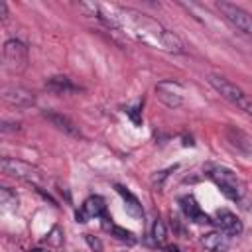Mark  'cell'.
Wrapping results in <instances>:
<instances>
[{"mask_svg":"<svg viewBox=\"0 0 252 252\" xmlns=\"http://www.w3.org/2000/svg\"><path fill=\"white\" fill-rule=\"evenodd\" d=\"M140 110H142V100H138L134 106H130V108H126V114L132 118V122L136 124V126H140V122H142V116H140Z\"/></svg>","mask_w":252,"mask_h":252,"instance_id":"21","label":"cell"},{"mask_svg":"<svg viewBox=\"0 0 252 252\" xmlns=\"http://www.w3.org/2000/svg\"><path fill=\"white\" fill-rule=\"evenodd\" d=\"M179 205H181V211L185 213V217L189 220H193V222H211V219L201 211V207L197 205V201L193 197H181Z\"/></svg>","mask_w":252,"mask_h":252,"instance_id":"15","label":"cell"},{"mask_svg":"<svg viewBox=\"0 0 252 252\" xmlns=\"http://www.w3.org/2000/svg\"><path fill=\"white\" fill-rule=\"evenodd\" d=\"M32 252H51V248H35V250H32Z\"/></svg>","mask_w":252,"mask_h":252,"instance_id":"24","label":"cell"},{"mask_svg":"<svg viewBox=\"0 0 252 252\" xmlns=\"http://www.w3.org/2000/svg\"><path fill=\"white\" fill-rule=\"evenodd\" d=\"M2 63L12 75H20L30 65V53L24 41L12 37L2 45Z\"/></svg>","mask_w":252,"mask_h":252,"instance_id":"4","label":"cell"},{"mask_svg":"<svg viewBox=\"0 0 252 252\" xmlns=\"http://www.w3.org/2000/svg\"><path fill=\"white\" fill-rule=\"evenodd\" d=\"M0 169L8 175L16 177V179H22V181L35 185V187L43 181V173L39 167H35L30 161L18 159V158H0Z\"/></svg>","mask_w":252,"mask_h":252,"instance_id":"5","label":"cell"},{"mask_svg":"<svg viewBox=\"0 0 252 252\" xmlns=\"http://www.w3.org/2000/svg\"><path fill=\"white\" fill-rule=\"evenodd\" d=\"M43 118H47V120H49L57 130H61L63 134L73 136V138H81V130H79V126H77L71 118H67V116L59 114V112H53V110H45V112H43Z\"/></svg>","mask_w":252,"mask_h":252,"instance_id":"11","label":"cell"},{"mask_svg":"<svg viewBox=\"0 0 252 252\" xmlns=\"http://www.w3.org/2000/svg\"><path fill=\"white\" fill-rule=\"evenodd\" d=\"M209 83L211 87L222 96L226 98L228 102H232L234 106H238L244 114H252V102H250V96L234 83H230L228 79L220 77V75H209Z\"/></svg>","mask_w":252,"mask_h":252,"instance_id":"3","label":"cell"},{"mask_svg":"<svg viewBox=\"0 0 252 252\" xmlns=\"http://www.w3.org/2000/svg\"><path fill=\"white\" fill-rule=\"evenodd\" d=\"M211 222H217V226L220 228V232L226 234V236H238L242 232V228H244L242 226V220L234 213H230L226 209H219L215 213V220H211Z\"/></svg>","mask_w":252,"mask_h":252,"instance_id":"9","label":"cell"},{"mask_svg":"<svg viewBox=\"0 0 252 252\" xmlns=\"http://www.w3.org/2000/svg\"><path fill=\"white\" fill-rule=\"evenodd\" d=\"M6 16H8V4L0 0V20H4Z\"/></svg>","mask_w":252,"mask_h":252,"instance_id":"23","label":"cell"},{"mask_svg":"<svg viewBox=\"0 0 252 252\" xmlns=\"http://www.w3.org/2000/svg\"><path fill=\"white\" fill-rule=\"evenodd\" d=\"M116 191H118V195L124 199V209H126V213L132 215L134 219H144V207H142V203L138 201V197L132 195V193H130L126 187H122V185H116Z\"/></svg>","mask_w":252,"mask_h":252,"instance_id":"14","label":"cell"},{"mask_svg":"<svg viewBox=\"0 0 252 252\" xmlns=\"http://www.w3.org/2000/svg\"><path fill=\"white\" fill-rule=\"evenodd\" d=\"M201 244L207 252H226L228 250V236L217 230H211L201 236Z\"/></svg>","mask_w":252,"mask_h":252,"instance_id":"13","label":"cell"},{"mask_svg":"<svg viewBox=\"0 0 252 252\" xmlns=\"http://www.w3.org/2000/svg\"><path fill=\"white\" fill-rule=\"evenodd\" d=\"M102 215H106L104 199L98 197V195H91L81 205V211H77V220L79 222H87L89 219H100Z\"/></svg>","mask_w":252,"mask_h":252,"instance_id":"10","label":"cell"},{"mask_svg":"<svg viewBox=\"0 0 252 252\" xmlns=\"http://www.w3.org/2000/svg\"><path fill=\"white\" fill-rule=\"evenodd\" d=\"M156 96L167 108H179L183 104V87L177 81H159L156 85Z\"/></svg>","mask_w":252,"mask_h":252,"instance_id":"7","label":"cell"},{"mask_svg":"<svg viewBox=\"0 0 252 252\" xmlns=\"http://www.w3.org/2000/svg\"><path fill=\"white\" fill-rule=\"evenodd\" d=\"M209 179L215 181V185L230 199V201H236V203H242L248 195V189H246V183L244 179H240L232 169L228 167H222V165H215L209 169Z\"/></svg>","mask_w":252,"mask_h":252,"instance_id":"2","label":"cell"},{"mask_svg":"<svg viewBox=\"0 0 252 252\" xmlns=\"http://www.w3.org/2000/svg\"><path fill=\"white\" fill-rule=\"evenodd\" d=\"M85 240H87V244L91 246L93 252H102V242H100L96 236H93V234H85Z\"/></svg>","mask_w":252,"mask_h":252,"instance_id":"22","label":"cell"},{"mask_svg":"<svg viewBox=\"0 0 252 252\" xmlns=\"http://www.w3.org/2000/svg\"><path fill=\"white\" fill-rule=\"evenodd\" d=\"M45 89L51 91V93H55V94H71V93H79V91H81V87H77L71 79L61 77V75H59V77H51V79H47Z\"/></svg>","mask_w":252,"mask_h":252,"instance_id":"16","label":"cell"},{"mask_svg":"<svg viewBox=\"0 0 252 252\" xmlns=\"http://www.w3.org/2000/svg\"><path fill=\"white\" fill-rule=\"evenodd\" d=\"M18 211V197L12 189L8 187H0V213L8 215V213H14Z\"/></svg>","mask_w":252,"mask_h":252,"instance_id":"18","label":"cell"},{"mask_svg":"<svg viewBox=\"0 0 252 252\" xmlns=\"http://www.w3.org/2000/svg\"><path fill=\"white\" fill-rule=\"evenodd\" d=\"M100 219H102L104 230H108L114 238H118V240H122V242H128V244H134V242H136V236H134L130 230H126V228H122V226H118V224H114L108 215H102Z\"/></svg>","mask_w":252,"mask_h":252,"instance_id":"17","label":"cell"},{"mask_svg":"<svg viewBox=\"0 0 252 252\" xmlns=\"http://www.w3.org/2000/svg\"><path fill=\"white\" fill-rule=\"evenodd\" d=\"M217 8L222 14V18L232 28H236L240 33H244V35L252 33V22H250V16H248L246 10H242L240 6L230 4V2H217Z\"/></svg>","mask_w":252,"mask_h":252,"instance_id":"6","label":"cell"},{"mask_svg":"<svg viewBox=\"0 0 252 252\" xmlns=\"http://www.w3.org/2000/svg\"><path fill=\"white\" fill-rule=\"evenodd\" d=\"M0 98L6 100L12 106H32L35 102V96L32 91L18 87V85H8L0 89Z\"/></svg>","mask_w":252,"mask_h":252,"instance_id":"8","label":"cell"},{"mask_svg":"<svg viewBox=\"0 0 252 252\" xmlns=\"http://www.w3.org/2000/svg\"><path fill=\"white\" fill-rule=\"evenodd\" d=\"M152 240H154V244L156 246H163L165 244V240H167V226H165V222L161 220V219H156L154 220V224H152Z\"/></svg>","mask_w":252,"mask_h":252,"instance_id":"19","label":"cell"},{"mask_svg":"<svg viewBox=\"0 0 252 252\" xmlns=\"http://www.w3.org/2000/svg\"><path fill=\"white\" fill-rule=\"evenodd\" d=\"M104 22L130 32L138 41H144L148 45H156L169 53H185V43L177 33H173L171 30L163 28L159 22L138 10L112 6L110 16H106Z\"/></svg>","mask_w":252,"mask_h":252,"instance_id":"1","label":"cell"},{"mask_svg":"<svg viewBox=\"0 0 252 252\" xmlns=\"http://www.w3.org/2000/svg\"><path fill=\"white\" fill-rule=\"evenodd\" d=\"M224 134H226V140H228L236 150H240L244 156H250V152H252V140H250V136H248L244 130L230 126V128L224 130Z\"/></svg>","mask_w":252,"mask_h":252,"instance_id":"12","label":"cell"},{"mask_svg":"<svg viewBox=\"0 0 252 252\" xmlns=\"http://www.w3.org/2000/svg\"><path fill=\"white\" fill-rule=\"evenodd\" d=\"M43 244H49V246H61V244H63V230H61L59 226H53V228L47 232Z\"/></svg>","mask_w":252,"mask_h":252,"instance_id":"20","label":"cell"}]
</instances>
